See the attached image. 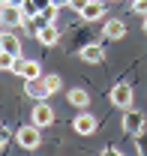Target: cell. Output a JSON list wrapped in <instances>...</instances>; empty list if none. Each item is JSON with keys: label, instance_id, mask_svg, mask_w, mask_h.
Segmentation results:
<instances>
[{"label": "cell", "instance_id": "cell-13", "mask_svg": "<svg viewBox=\"0 0 147 156\" xmlns=\"http://www.w3.org/2000/svg\"><path fill=\"white\" fill-rule=\"evenodd\" d=\"M0 48H3V51H12V54L21 57V39L15 36V33H0Z\"/></svg>", "mask_w": 147, "mask_h": 156}, {"label": "cell", "instance_id": "cell-11", "mask_svg": "<svg viewBox=\"0 0 147 156\" xmlns=\"http://www.w3.org/2000/svg\"><path fill=\"white\" fill-rule=\"evenodd\" d=\"M102 33H105V39H123L126 36V24L120 18H108L105 27H102Z\"/></svg>", "mask_w": 147, "mask_h": 156}, {"label": "cell", "instance_id": "cell-19", "mask_svg": "<svg viewBox=\"0 0 147 156\" xmlns=\"http://www.w3.org/2000/svg\"><path fill=\"white\" fill-rule=\"evenodd\" d=\"M135 138H138V153H144V156H147V135L141 132V135H135Z\"/></svg>", "mask_w": 147, "mask_h": 156}, {"label": "cell", "instance_id": "cell-10", "mask_svg": "<svg viewBox=\"0 0 147 156\" xmlns=\"http://www.w3.org/2000/svg\"><path fill=\"white\" fill-rule=\"evenodd\" d=\"M15 75H21V78H36V75H42L39 60H21L18 57V63H15Z\"/></svg>", "mask_w": 147, "mask_h": 156}, {"label": "cell", "instance_id": "cell-14", "mask_svg": "<svg viewBox=\"0 0 147 156\" xmlns=\"http://www.w3.org/2000/svg\"><path fill=\"white\" fill-rule=\"evenodd\" d=\"M69 102H72L75 108H87L90 96H87V90H84V87H72V90H69Z\"/></svg>", "mask_w": 147, "mask_h": 156}, {"label": "cell", "instance_id": "cell-5", "mask_svg": "<svg viewBox=\"0 0 147 156\" xmlns=\"http://www.w3.org/2000/svg\"><path fill=\"white\" fill-rule=\"evenodd\" d=\"M72 129L78 132V135H93L96 129H99V120L93 114H87V111H81V114L72 120Z\"/></svg>", "mask_w": 147, "mask_h": 156}, {"label": "cell", "instance_id": "cell-8", "mask_svg": "<svg viewBox=\"0 0 147 156\" xmlns=\"http://www.w3.org/2000/svg\"><path fill=\"white\" fill-rule=\"evenodd\" d=\"M33 36L39 39V45L51 48V45H57V42H60V27H57V24H42Z\"/></svg>", "mask_w": 147, "mask_h": 156}, {"label": "cell", "instance_id": "cell-25", "mask_svg": "<svg viewBox=\"0 0 147 156\" xmlns=\"http://www.w3.org/2000/svg\"><path fill=\"white\" fill-rule=\"evenodd\" d=\"M0 6H6V0H0Z\"/></svg>", "mask_w": 147, "mask_h": 156}, {"label": "cell", "instance_id": "cell-15", "mask_svg": "<svg viewBox=\"0 0 147 156\" xmlns=\"http://www.w3.org/2000/svg\"><path fill=\"white\" fill-rule=\"evenodd\" d=\"M15 63H18V54L0 48V72H15Z\"/></svg>", "mask_w": 147, "mask_h": 156}, {"label": "cell", "instance_id": "cell-16", "mask_svg": "<svg viewBox=\"0 0 147 156\" xmlns=\"http://www.w3.org/2000/svg\"><path fill=\"white\" fill-rule=\"evenodd\" d=\"M57 12H60V6H57V3H48V6L39 12V18L45 21V24H57Z\"/></svg>", "mask_w": 147, "mask_h": 156}, {"label": "cell", "instance_id": "cell-21", "mask_svg": "<svg viewBox=\"0 0 147 156\" xmlns=\"http://www.w3.org/2000/svg\"><path fill=\"white\" fill-rule=\"evenodd\" d=\"M6 141H9V132H6V129L0 126V150H3V144H6Z\"/></svg>", "mask_w": 147, "mask_h": 156}, {"label": "cell", "instance_id": "cell-7", "mask_svg": "<svg viewBox=\"0 0 147 156\" xmlns=\"http://www.w3.org/2000/svg\"><path fill=\"white\" fill-rule=\"evenodd\" d=\"M30 117H33V123H36L39 129H42V126H51V123H54V108H51L48 102H36Z\"/></svg>", "mask_w": 147, "mask_h": 156}, {"label": "cell", "instance_id": "cell-22", "mask_svg": "<svg viewBox=\"0 0 147 156\" xmlns=\"http://www.w3.org/2000/svg\"><path fill=\"white\" fill-rule=\"evenodd\" d=\"M102 153H105V156H120V150H117V147H105Z\"/></svg>", "mask_w": 147, "mask_h": 156}, {"label": "cell", "instance_id": "cell-9", "mask_svg": "<svg viewBox=\"0 0 147 156\" xmlns=\"http://www.w3.org/2000/svg\"><path fill=\"white\" fill-rule=\"evenodd\" d=\"M105 3H108V0H87L78 15H81L84 21H99L102 15H105Z\"/></svg>", "mask_w": 147, "mask_h": 156}, {"label": "cell", "instance_id": "cell-1", "mask_svg": "<svg viewBox=\"0 0 147 156\" xmlns=\"http://www.w3.org/2000/svg\"><path fill=\"white\" fill-rule=\"evenodd\" d=\"M15 141H18V147H24V150H36L39 144H42L39 126H36V123H27V126H21L18 132H15Z\"/></svg>", "mask_w": 147, "mask_h": 156}, {"label": "cell", "instance_id": "cell-4", "mask_svg": "<svg viewBox=\"0 0 147 156\" xmlns=\"http://www.w3.org/2000/svg\"><path fill=\"white\" fill-rule=\"evenodd\" d=\"M123 132L126 135H141L144 132V114L132 111V108H123Z\"/></svg>", "mask_w": 147, "mask_h": 156}, {"label": "cell", "instance_id": "cell-3", "mask_svg": "<svg viewBox=\"0 0 147 156\" xmlns=\"http://www.w3.org/2000/svg\"><path fill=\"white\" fill-rule=\"evenodd\" d=\"M132 96H135V90H132V84H126V81H120V84L111 87V102L117 108H132Z\"/></svg>", "mask_w": 147, "mask_h": 156}, {"label": "cell", "instance_id": "cell-17", "mask_svg": "<svg viewBox=\"0 0 147 156\" xmlns=\"http://www.w3.org/2000/svg\"><path fill=\"white\" fill-rule=\"evenodd\" d=\"M42 78H45V84H48L51 93H57V90L63 87V78H60V75H42Z\"/></svg>", "mask_w": 147, "mask_h": 156}, {"label": "cell", "instance_id": "cell-12", "mask_svg": "<svg viewBox=\"0 0 147 156\" xmlns=\"http://www.w3.org/2000/svg\"><path fill=\"white\" fill-rule=\"evenodd\" d=\"M81 60H84V63H102V60H105V51H102V45H96V42L84 45V48H81Z\"/></svg>", "mask_w": 147, "mask_h": 156}, {"label": "cell", "instance_id": "cell-6", "mask_svg": "<svg viewBox=\"0 0 147 156\" xmlns=\"http://www.w3.org/2000/svg\"><path fill=\"white\" fill-rule=\"evenodd\" d=\"M0 21H3V27H21V21H24L21 6H12V3L0 6Z\"/></svg>", "mask_w": 147, "mask_h": 156}, {"label": "cell", "instance_id": "cell-18", "mask_svg": "<svg viewBox=\"0 0 147 156\" xmlns=\"http://www.w3.org/2000/svg\"><path fill=\"white\" fill-rule=\"evenodd\" d=\"M129 6H132V12H138L141 18L147 15V0H135V3H129Z\"/></svg>", "mask_w": 147, "mask_h": 156}, {"label": "cell", "instance_id": "cell-26", "mask_svg": "<svg viewBox=\"0 0 147 156\" xmlns=\"http://www.w3.org/2000/svg\"><path fill=\"white\" fill-rule=\"evenodd\" d=\"M0 27H3V21H0ZM0 33H3V30H0Z\"/></svg>", "mask_w": 147, "mask_h": 156}, {"label": "cell", "instance_id": "cell-20", "mask_svg": "<svg viewBox=\"0 0 147 156\" xmlns=\"http://www.w3.org/2000/svg\"><path fill=\"white\" fill-rule=\"evenodd\" d=\"M84 3H87V0H69V9H75V12H81V9H84Z\"/></svg>", "mask_w": 147, "mask_h": 156}, {"label": "cell", "instance_id": "cell-23", "mask_svg": "<svg viewBox=\"0 0 147 156\" xmlns=\"http://www.w3.org/2000/svg\"><path fill=\"white\" fill-rule=\"evenodd\" d=\"M51 3H57L60 9H63V6H69V0H51Z\"/></svg>", "mask_w": 147, "mask_h": 156}, {"label": "cell", "instance_id": "cell-2", "mask_svg": "<svg viewBox=\"0 0 147 156\" xmlns=\"http://www.w3.org/2000/svg\"><path fill=\"white\" fill-rule=\"evenodd\" d=\"M24 93L30 99H36V102H42V99L51 96V90H48V84H45V78L36 75V78H24Z\"/></svg>", "mask_w": 147, "mask_h": 156}, {"label": "cell", "instance_id": "cell-24", "mask_svg": "<svg viewBox=\"0 0 147 156\" xmlns=\"http://www.w3.org/2000/svg\"><path fill=\"white\" fill-rule=\"evenodd\" d=\"M144 33H147V15H144Z\"/></svg>", "mask_w": 147, "mask_h": 156}, {"label": "cell", "instance_id": "cell-27", "mask_svg": "<svg viewBox=\"0 0 147 156\" xmlns=\"http://www.w3.org/2000/svg\"><path fill=\"white\" fill-rule=\"evenodd\" d=\"M129 3H135V0H129Z\"/></svg>", "mask_w": 147, "mask_h": 156}]
</instances>
